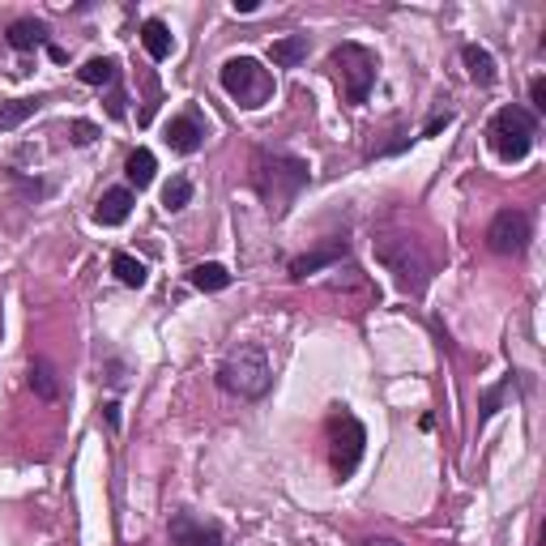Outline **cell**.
I'll return each mask as SVG.
<instances>
[{
    "label": "cell",
    "instance_id": "cell-1",
    "mask_svg": "<svg viewBox=\"0 0 546 546\" xmlns=\"http://www.w3.org/2000/svg\"><path fill=\"white\" fill-rule=\"evenodd\" d=\"M248 171H252L248 180L256 188V197L265 201L269 218H286V214H291V205L299 201V192L312 184L308 158L282 154V150H256Z\"/></svg>",
    "mask_w": 546,
    "mask_h": 546
},
{
    "label": "cell",
    "instance_id": "cell-2",
    "mask_svg": "<svg viewBox=\"0 0 546 546\" xmlns=\"http://www.w3.org/2000/svg\"><path fill=\"white\" fill-rule=\"evenodd\" d=\"M218 384L244 401H261L273 389V363L265 355V346H256V342L235 346L231 355L218 363Z\"/></svg>",
    "mask_w": 546,
    "mask_h": 546
},
{
    "label": "cell",
    "instance_id": "cell-3",
    "mask_svg": "<svg viewBox=\"0 0 546 546\" xmlns=\"http://www.w3.org/2000/svg\"><path fill=\"white\" fill-rule=\"evenodd\" d=\"M329 69L337 77L342 99L350 107H359V103H367V94H372V86H376L380 56L372 52V47H363V43H337L329 52Z\"/></svg>",
    "mask_w": 546,
    "mask_h": 546
},
{
    "label": "cell",
    "instance_id": "cell-4",
    "mask_svg": "<svg viewBox=\"0 0 546 546\" xmlns=\"http://www.w3.org/2000/svg\"><path fill=\"white\" fill-rule=\"evenodd\" d=\"M534 137H538V116L529 107H500L487 124V146L500 163H521V158L534 150Z\"/></svg>",
    "mask_w": 546,
    "mask_h": 546
},
{
    "label": "cell",
    "instance_id": "cell-5",
    "mask_svg": "<svg viewBox=\"0 0 546 546\" xmlns=\"http://www.w3.org/2000/svg\"><path fill=\"white\" fill-rule=\"evenodd\" d=\"M218 86L227 90L235 99V107H244V111H256L273 99V73L256 56H231L218 69Z\"/></svg>",
    "mask_w": 546,
    "mask_h": 546
},
{
    "label": "cell",
    "instance_id": "cell-6",
    "mask_svg": "<svg viewBox=\"0 0 546 546\" xmlns=\"http://www.w3.org/2000/svg\"><path fill=\"white\" fill-rule=\"evenodd\" d=\"M363 453H367L363 423L346 406H333V414H329V461H333V474L346 483V478L363 465Z\"/></svg>",
    "mask_w": 546,
    "mask_h": 546
},
{
    "label": "cell",
    "instance_id": "cell-7",
    "mask_svg": "<svg viewBox=\"0 0 546 546\" xmlns=\"http://www.w3.org/2000/svg\"><path fill=\"white\" fill-rule=\"evenodd\" d=\"M376 261L393 273V282H397L406 295H423V286H427V261H423L419 244H410L406 235H384V239H376Z\"/></svg>",
    "mask_w": 546,
    "mask_h": 546
},
{
    "label": "cell",
    "instance_id": "cell-8",
    "mask_svg": "<svg viewBox=\"0 0 546 546\" xmlns=\"http://www.w3.org/2000/svg\"><path fill=\"white\" fill-rule=\"evenodd\" d=\"M529 239H534V222L525 210H500L487 227V248L500 256H525Z\"/></svg>",
    "mask_w": 546,
    "mask_h": 546
},
{
    "label": "cell",
    "instance_id": "cell-9",
    "mask_svg": "<svg viewBox=\"0 0 546 546\" xmlns=\"http://www.w3.org/2000/svg\"><path fill=\"white\" fill-rule=\"evenodd\" d=\"M167 538L171 546H231L214 521H197L192 512H175L167 525Z\"/></svg>",
    "mask_w": 546,
    "mask_h": 546
},
{
    "label": "cell",
    "instance_id": "cell-10",
    "mask_svg": "<svg viewBox=\"0 0 546 546\" xmlns=\"http://www.w3.org/2000/svg\"><path fill=\"white\" fill-rule=\"evenodd\" d=\"M167 146L175 154H197L205 146V124L192 116V111H184V116H171L167 120Z\"/></svg>",
    "mask_w": 546,
    "mask_h": 546
},
{
    "label": "cell",
    "instance_id": "cell-11",
    "mask_svg": "<svg viewBox=\"0 0 546 546\" xmlns=\"http://www.w3.org/2000/svg\"><path fill=\"white\" fill-rule=\"evenodd\" d=\"M133 214V188H107L99 205H94V222L99 227H124Z\"/></svg>",
    "mask_w": 546,
    "mask_h": 546
},
{
    "label": "cell",
    "instance_id": "cell-12",
    "mask_svg": "<svg viewBox=\"0 0 546 546\" xmlns=\"http://www.w3.org/2000/svg\"><path fill=\"white\" fill-rule=\"evenodd\" d=\"M342 261H346V244H342V239H329L325 248H316L308 256H295V261H291V278H308V273H320V269L342 265Z\"/></svg>",
    "mask_w": 546,
    "mask_h": 546
},
{
    "label": "cell",
    "instance_id": "cell-13",
    "mask_svg": "<svg viewBox=\"0 0 546 546\" xmlns=\"http://www.w3.org/2000/svg\"><path fill=\"white\" fill-rule=\"evenodd\" d=\"M461 64H465V73H470V82L474 86H495V77H500V69H495V56L487 52V47H478V43H465L461 47Z\"/></svg>",
    "mask_w": 546,
    "mask_h": 546
},
{
    "label": "cell",
    "instance_id": "cell-14",
    "mask_svg": "<svg viewBox=\"0 0 546 546\" xmlns=\"http://www.w3.org/2000/svg\"><path fill=\"white\" fill-rule=\"evenodd\" d=\"M5 43L13 52H35V47H52V35H47V22H35V18H22L5 30Z\"/></svg>",
    "mask_w": 546,
    "mask_h": 546
},
{
    "label": "cell",
    "instance_id": "cell-15",
    "mask_svg": "<svg viewBox=\"0 0 546 546\" xmlns=\"http://www.w3.org/2000/svg\"><path fill=\"white\" fill-rule=\"evenodd\" d=\"M141 47H146L150 60H167L175 52V39H171V26L163 18H146L141 22Z\"/></svg>",
    "mask_w": 546,
    "mask_h": 546
},
{
    "label": "cell",
    "instance_id": "cell-16",
    "mask_svg": "<svg viewBox=\"0 0 546 546\" xmlns=\"http://www.w3.org/2000/svg\"><path fill=\"white\" fill-rule=\"evenodd\" d=\"M269 60H273V69H299V64L308 60V35H282V39H273Z\"/></svg>",
    "mask_w": 546,
    "mask_h": 546
},
{
    "label": "cell",
    "instance_id": "cell-17",
    "mask_svg": "<svg viewBox=\"0 0 546 546\" xmlns=\"http://www.w3.org/2000/svg\"><path fill=\"white\" fill-rule=\"evenodd\" d=\"M26 380H30V389H35L39 401H60V376H56V367L47 363L43 355H39V359H30Z\"/></svg>",
    "mask_w": 546,
    "mask_h": 546
},
{
    "label": "cell",
    "instance_id": "cell-18",
    "mask_svg": "<svg viewBox=\"0 0 546 546\" xmlns=\"http://www.w3.org/2000/svg\"><path fill=\"white\" fill-rule=\"evenodd\" d=\"M188 282L197 286V291L214 295V291H227V286H231V269H227V265H218V261H201V265H192Z\"/></svg>",
    "mask_w": 546,
    "mask_h": 546
},
{
    "label": "cell",
    "instance_id": "cell-19",
    "mask_svg": "<svg viewBox=\"0 0 546 546\" xmlns=\"http://www.w3.org/2000/svg\"><path fill=\"white\" fill-rule=\"evenodd\" d=\"M47 99H9V103H0V133H13V128H22L30 116H39Z\"/></svg>",
    "mask_w": 546,
    "mask_h": 546
},
{
    "label": "cell",
    "instance_id": "cell-20",
    "mask_svg": "<svg viewBox=\"0 0 546 546\" xmlns=\"http://www.w3.org/2000/svg\"><path fill=\"white\" fill-rule=\"evenodd\" d=\"M154 171H158V158H154V150L137 146L133 154H128V163H124V175H128V184H133L137 192L154 184Z\"/></svg>",
    "mask_w": 546,
    "mask_h": 546
},
{
    "label": "cell",
    "instance_id": "cell-21",
    "mask_svg": "<svg viewBox=\"0 0 546 546\" xmlns=\"http://www.w3.org/2000/svg\"><path fill=\"white\" fill-rule=\"evenodd\" d=\"M111 273H116L120 286H128V291H141V286L150 282L146 261H137V256H128V252H116V256H111Z\"/></svg>",
    "mask_w": 546,
    "mask_h": 546
},
{
    "label": "cell",
    "instance_id": "cell-22",
    "mask_svg": "<svg viewBox=\"0 0 546 546\" xmlns=\"http://www.w3.org/2000/svg\"><path fill=\"white\" fill-rule=\"evenodd\" d=\"M77 77H82L86 86H116L120 82V60L116 56H94L77 69Z\"/></svg>",
    "mask_w": 546,
    "mask_h": 546
},
{
    "label": "cell",
    "instance_id": "cell-23",
    "mask_svg": "<svg viewBox=\"0 0 546 546\" xmlns=\"http://www.w3.org/2000/svg\"><path fill=\"white\" fill-rule=\"evenodd\" d=\"M521 376L517 372H508L500 384H491V389L483 393V397H478V427H487L491 419H495V414H500V406H504V397L512 393V384H517Z\"/></svg>",
    "mask_w": 546,
    "mask_h": 546
},
{
    "label": "cell",
    "instance_id": "cell-24",
    "mask_svg": "<svg viewBox=\"0 0 546 546\" xmlns=\"http://www.w3.org/2000/svg\"><path fill=\"white\" fill-rule=\"evenodd\" d=\"M192 205V180L188 175H171V180L163 184V210L167 214H180Z\"/></svg>",
    "mask_w": 546,
    "mask_h": 546
},
{
    "label": "cell",
    "instance_id": "cell-25",
    "mask_svg": "<svg viewBox=\"0 0 546 546\" xmlns=\"http://www.w3.org/2000/svg\"><path fill=\"white\" fill-rule=\"evenodd\" d=\"M69 137H73V146H90V141L99 137V124H90V120H73V124H69Z\"/></svg>",
    "mask_w": 546,
    "mask_h": 546
},
{
    "label": "cell",
    "instance_id": "cell-26",
    "mask_svg": "<svg viewBox=\"0 0 546 546\" xmlns=\"http://www.w3.org/2000/svg\"><path fill=\"white\" fill-rule=\"evenodd\" d=\"M529 111H534V116H546V77H534V82H529Z\"/></svg>",
    "mask_w": 546,
    "mask_h": 546
},
{
    "label": "cell",
    "instance_id": "cell-27",
    "mask_svg": "<svg viewBox=\"0 0 546 546\" xmlns=\"http://www.w3.org/2000/svg\"><path fill=\"white\" fill-rule=\"evenodd\" d=\"M448 124H453V116H448V111H444V116H436V120H431V124L423 128V137H436V133H444Z\"/></svg>",
    "mask_w": 546,
    "mask_h": 546
},
{
    "label": "cell",
    "instance_id": "cell-28",
    "mask_svg": "<svg viewBox=\"0 0 546 546\" xmlns=\"http://www.w3.org/2000/svg\"><path fill=\"white\" fill-rule=\"evenodd\" d=\"M103 414H107V427H111V431H120V406H116V401H107Z\"/></svg>",
    "mask_w": 546,
    "mask_h": 546
},
{
    "label": "cell",
    "instance_id": "cell-29",
    "mask_svg": "<svg viewBox=\"0 0 546 546\" xmlns=\"http://www.w3.org/2000/svg\"><path fill=\"white\" fill-rule=\"evenodd\" d=\"M363 546H401V542L397 538H367Z\"/></svg>",
    "mask_w": 546,
    "mask_h": 546
}]
</instances>
